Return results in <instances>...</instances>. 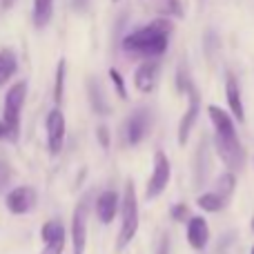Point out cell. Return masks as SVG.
<instances>
[{"mask_svg":"<svg viewBox=\"0 0 254 254\" xmlns=\"http://www.w3.org/2000/svg\"><path fill=\"white\" fill-rule=\"evenodd\" d=\"M172 219H174V221H185V219H188V207H185L183 203L174 205V207H172Z\"/></svg>","mask_w":254,"mask_h":254,"instance_id":"484cf974","label":"cell"},{"mask_svg":"<svg viewBox=\"0 0 254 254\" xmlns=\"http://www.w3.org/2000/svg\"><path fill=\"white\" fill-rule=\"evenodd\" d=\"M27 98V80H18L9 87L7 96H4V110H2V121L7 123L11 138H18V125H20V112Z\"/></svg>","mask_w":254,"mask_h":254,"instance_id":"3957f363","label":"cell"},{"mask_svg":"<svg viewBox=\"0 0 254 254\" xmlns=\"http://www.w3.org/2000/svg\"><path fill=\"white\" fill-rule=\"evenodd\" d=\"M252 230H254V221H252Z\"/></svg>","mask_w":254,"mask_h":254,"instance_id":"1f68e13d","label":"cell"},{"mask_svg":"<svg viewBox=\"0 0 254 254\" xmlns=\"http://www.w3.org/2000/svg\"><path fill=\"white\" fill-rule=\"evenodd\" d=\"M149 112L145 110V107H140V110L131 112V116L127 119L125 123V136H127V143L129 145H138L140 140L145 138V134H147L149 129Z\"/></svg>","mask_w":254,"mask_h":254,"instance_id":"ba28073f","label":"cell"},{"mask_svg":"<svg viewBox=\"0 0 254 254\" xmlns=\"http://www.w3.org/2000/svg\"><path fill=\"white\" fill-rule=\"evenodd\" d=\"M156 76H158V65L154 63H145L138 69L134 71V85L138 92L143 94H152L156 87Z\"/></svg>","mask_w":254,"mask_h":254,"instance_id":"5bb4252c","label":"cell"},{"mask_svg":"<svg viewBox=\"0 0 254 254\" xmlns=\"http://www.w3.org/2000/svg\"><path fill=\"white\" fill-rule=\"evenodd\" d=\"M34 203H36V192L31 188H27V185L13 188L4 196V205H7V210L11 214H27L34 207Z\"/></svg>","mask_w":254,"mask_h":254,"instance_id":"8992f818","label":"cell"},{"mask_svg":"<svg viewBox=\"0 0 254 254\" xmlns=\"http://www.w3.org/2000/svg\"><path fill=\"white\" fill-rule=\"evenodd\" d=\"M170 34H172V22L167 20H154L147 27L131 31L129 36H125L123 49L127 54H136V56L154 58L163 56L170 45Z\"/></svg>","mask_w":254,"mask_h":254,"instance_id":"6da1fadb","label":"cell"},{"mask_svg":"<svg viewBox=\"0 0 254 254\" xmlns=\"http://www.w3.org/2000/svg\"><path fill=\"white\" fill-rule=\"evenodd\" d=\"M63 248H65V239H63V241L47 243V246H45V250H43V254H63Z\"/></svg>","mask_w":254,"mask_h":254,"instance_id":"d4e9b609","label":"cell"},{"mask_svg":"<svg viewBox=\"0 0 254 254\" xmlns=\"http://www.w3.org/2000/svg\"><path fill=\"white\" fill-rule=\"evenodd\" d=\"M63 89H65V61L58 63L56 69V85H54V103L56 105L63 103Z\"/></svg>","mask_w":254,"mask_h":254,"instance_id":"44dd1931","label":"cell"},{"mask_svg":"<svg viewBox=\"0 0 254 254\" xmlns=\"http://www.w3.org/2000/svg\"><path fill=\"white\" fill-rule=\"evenodd\" d=\"M167 13H174V16H183V7L179 4V0H167Z\"/></svg>","mask_w":254,"mask_h":254,"instance_id":"4316f807","label":"cell"},{"mask_svg":"<svg viewBox=\"0 0 254 254\" xmlns=\"http://www.w3.org/2000/svg\"><path fill=\"white\" fill-rule=\"evenodd\" d=\"M116 212H119V194L107 190V192H103L101 196L96 198V216L101 223L110 225L112 221H114Z\"/></svg>","mask_w":254,"mask_h":254,"instance_id":"7c38bea8","label":"cell"},{"mask_svg":"<svg viewBox=\"0 0 254 254\" xmlns=\"http://www.w3.org/2000/svg\"><path fill=\"white\" fill-rule=\"evenodd\" d=\"M188 96H190V105H188V112L183 114L181 119V125H179V143L185 145L192 134V127L196 123V116H198V107H201V98H198V92L194 89V85L188 89Z\"/></svg>","mask_w":254,"mask_h":254,"instance_id":"9c48e42d","label":"cell"},{"mask_svg":"<svg viewBox=\"0 0 254 254\" xmlns=\"http://www.w3.org/2000/svg\"><path fill=\"white\" fill-rule=\"evenodd\" d=\"M63 140H65V116L63 112L52 110L47 114V147L52 154H58L63 149Z\"/></svg>","mask_w":254,"mask_h":254,"instance_id":"52a82bcc","label":"cell"},{"mask_svg":"<svg viewBox=\"0 0 254 254\" xmlns=\"http://www.w3.org/2000/svg\"><path fill=\"white\" fill-rule=\"evenodd\" d=\"M16 69H18V58L13 54V49L9 47L0 49V87L16 74Z\"/></svg>","mask_w":254,"mask_h":254,"instance_id":"e0dca14e","label":"cell"},{"mask_svg":"<svg viewBox=\"0 0 254 254\" xmlns=\"http://www.w3.org/2000/svg\"><path fill=\"white\" fill-rule=\"evenodd\" d=\"M170 174H172V167H170V161H167L165 152H156L154 154V170L147 181V194H145V196L147 198L161 196L163 190L170 183Z\"/></svg>","mask_w":254,"mask_h":254,"instance_id":"277c9868","label":"cell"},{"mask_svg":"<svg viewBox=\"0 0 254 254\" xmlns=\"http://www.w3.org/2000/svg\"><path fill=\"white\" fill-rule=\"evenodd\" d=\"M196 203H198V207L205 212H221L228 201L216 192H207V194H201V196L196 198Z\"/></svg>","mask_w":254,"mask_h":254,"instance_id":"d6986e66","label":"cell"},{"mask_svg":"<svg viewBox=\"0 0 254 254\" xmlns=\"http://www.w3.org/2000/svg\"><path fill=\"white\" fill-rule=\"evenodd\" d=\"M225 96H228V105H230V110H232L234 119L246 121V110H243V101H241V89H239V83L232 74H228V78H225Z\"/></svg>","mask_w":254,"mask_h":254,"instance_id":"9a60e30c","label":"cell"},{"mask_svg":"<svg viewBox=\"0 0 254 254\" xmlns=\"http://www.w3.org/2000/svg\"><path fill=\"white\" fill-rule=\"evenodd\" d=\"M52 13H54V0H34V25L38 29L49 25L52 20Z\"/></svg>","mask_w":254,"mask_h":254,"instance_id":"ac0fdd59","label":"cell"},{"mask_svg":"<svg viewBox=\"0 0 254 254\" xmlns=\"http://www.w3.org/2000/svg\"><path fill=\"white\" fill-rule=\"evenodd\" d=\"M216 149H219V156L223 158V163L230 167V170H239L243 165V147L239 140H221L216 138Z\"/></svg>","mask_w":254,"mask_h":254,"instance_id":"8fae6325","label":"cell"},{"mask_svg":"<svg viewBox=\"0 0 254 254\" xmlns=\"http://www.w3.org/2000/svg\"><path fill=\"white\" fill-rule=\"evenodd\" d=\"M96 136H98V143H101L103 147H110V129H107L105 125H98Z\"/></svg>","mask_w":254,"mask_h":254,"instance_id":"cb8c5ba5","label":"cell"},{"mask_svg":"<svg viewBox=\"0 0 254 254\" xmlns=\"http://www.w3.org/2000/svg\"><path fill=\"white\" fill-rule=\"evenodd\" d=\"M87 92H89V103H92V110L96 112V114H110L112 112V107H110V103H107V98H105V94H103V89L98 87V80L96 78H92L89 80V85H87Z\"/></svg>","mask_w":254,"mask_h":254,"instance_id":"2e32d148","label":"cell"},{"mask_svg":"<svg viewBox=\"0 0 254 254\" xmlns=\"http://www.w3.org/2000/svg\"><path fill=\"white\" fill-rule=\"evenodd\" d=\"M210 114V121L214 125V131H216V138L221 140H239L237 138V129H234V121L228 116V112H223L221 107L212 105L207 110Z\"/></svg>","mask_w":254,"mask_h":254,"instance_id":"30bf717a","label":"cell"},{"mask_svg":"<svg viewBox=\"0 0 254 254\" xmlns=\"http://www.w3.org/2000/svg\"><path fill=\"white\" fill-rule=\"evenodd\" d=\"M85 243H87V201H80L71 216V246L74 254L85 252Z\"/></svg>","mask_w":254,"mask_h":254,"instance_id":"5b68a950","label":"cell"},{"mask_svg":"<svg viewBox=\"0 0 254 254\" xmlns=\"http://www.w3.org/2000/svg\"><path fill=\"white\" fill-rule=\"evenodd\" d=\"M250 254H254V246H252V252H250Z\"/></svg>","mask_w":254,"mask_h":254,"instance_id":"4dcf8cb0","label":"cell"},{"mask_svg":"<svg viewBox=\"0 0 254 254\" xmlns=\"http://www.w3.org/2000/svg\"><path fill=\"white\" fill-rule=\"evenodd\" d=\"M138 232V203H136L134 183L127 181L123 198H121V232H119V250L129 246V241Z\"/></svg>","mask_w":254,"mask_h":254,"instance_id":"7a4b0ae2","label":"cell"},{"mask_svg":"<svg viewBox=\"0 0 254 254\" xmlns=\"http://www.w3.org/2000/svg\"><path fill=\"white\" fill-rule=\"evenodd\" d=\"M158 254H167V241L161 243V250H158Z\"/></svg>","mask_w":254,"mask_h":254,"instance_id":"f546056e","label":"cell"},{"mask_svg":"<svg viewBox=\"0 0 254 254\" xmlns=\"http://www.w3.org/2000/svg\"><path fill=\"white\" fill-rule=\"evenodd\" d=\"M114 2H119V0H114Z\"/></svg>","mask_w":254,"mask_h":254,"instance_id":"d6a6232c","label":"cell"},{"mask_svg":"<svg viewBox=\"0 0 254 254\" xmlns=\"http://www.w3.org/2000/svg\"><path fill=\"white\" fill-rule=\"evenodd\" d=\"M13 2H16V0H0V4H2V9H9Z\"/></svg>","mask_w":254,"mask_h":254,"instance_id":"f1b7e54d","label":"cell"},{"mask_svg":"<svg viewBox=\"0 0 254 254\" xmlns=\"http://www.w3.org/2000/svg\"><path fill=\"white\" fill-rule=\"evenodd\" d=\"M2 138H11V131H9V127L4 121H0V140Z\"/></svg>","mask_w":254,"mask_h":254,"instance_id":"83f0119b","label":"cell"},{"mask_svg":"<svg viewBox=\"0 0 254 254\" xmlns=\"http://www.w3.org/2000/svg\"><path fill=\"white\" fill-rule=\"evenodd\" d=\"M110 78L114 80V85H116V92L121 94V98H127V89H125V80H123V76H121L116 69H112V71H110Z\"/></svg>","mask_w":254,"mask_h":254,"instance_id":"603a6c76","label":"cell"},{"mask_svg":"<svg viewBox=\"0 0 254 254\" xmlns=\"http://www.w3.org/2000/svg\"><path fill=\"white\" fill-rule=\"evenodd\" d=\"M43 241H45V246L47 243H54V241H63L65 239V228H63L58 221H47V223L43 225Z\"/></svg>","mask_w":254,"mask_h":254,"instance_id":"ffe728a7","label":"cell"},{"mask_svg":"<svg viewBox=\"0 0 254 254\" xmlns=\"http://www.w3.org/2000/svg\"><path fill=\"white\" fill-rule=\"evenodd\" d=\"M207 239H210V230L203 216H192L188 221V243L194 250H203L207 246Z\"/></svg>","mask_w":254,"mask_h":254,"instance_id":"4fadbf2b","label":"cell"},{"mask_svg":"<svg viewBox=\"0 0 254 254\" xmlns=\"http://www.w3.org/2000/svg\"><path fill=\"white\" fill-rule=\"evenodd\" d=\"M232 192H234V174H223L219 179V183H216V194H221L228 201Z\"/></svg>","mask_w":254,"mask_h":254,"instance_id":"7402d4cb","label":"cell"}]
</instances>
